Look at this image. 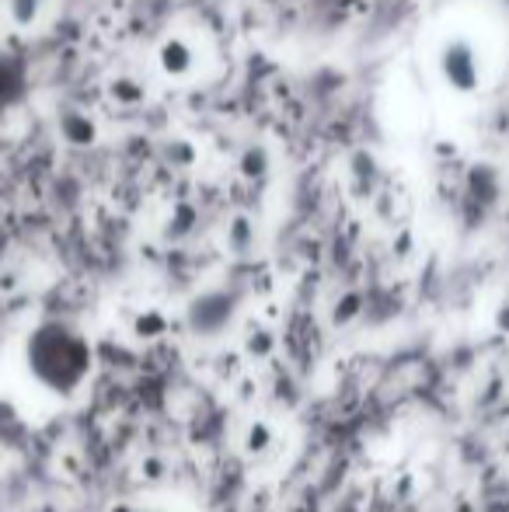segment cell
I'll return each mask as SVG.
<instances>
[{"mask_svg": "<svg viewBox=\"0 0 509 512\" xmlns=\"http://www.w3.org/2000/svg\"><path fill=\"white\" fill-rule=\"evenodd\" d=\"M436 74H440L443 88L450 95H478L485 84V63H482V49L471 35L457 32L447 35L436 49Z\"/></svg>", "mask_w": 509, "mask_h": 512, "instance_id": "cell-2", "label": "cell"}, {"mask_svg": "<svg viewBox=\"0 0 509 512\" xmlns=\"http://www.w3.org/2000/svg\"><path fill=\"white\" fill-rule=\"evenodd\" d=\"M32 370L42 384L56 387V391H67L77 387L88 373V345L77 335L63 328H42L32 338Z\"/></svg>", "mask_w": 509, "mask_h": 512, "instance_id": "cell-1", "label": "cell"}, {"mask_svg": "<svg viewBox=\"0 0 509 512\" xmlns=\"http://www.w3.org/2000/svg\"><path fill=\"white\" fill-rule=\"evenodd\" d=\"M269 168H272V154L262 147V143H248V147L238 154V171H241V178H248V182L265 178Z\"/></svg>", "mask_w": 509, "mask_h": 512, "instance_id": "cell-5", "label": "cell"}, {"mask_svg": "<svg viewBox=\"0 0 509 512\" xmlns=\"http://www.w3.org/2000/svg\"><path fill=\"white\" fill-rule=\"evenodd\" d=\"M49 0H7V18L18 32H28V28L39 25V18L46 14Z\"/></svg>", "mask_w": 509, "mask_h": 512, "instance_id": "cell-6", "label": "cell"}, {"mask_svg": "<svg viewBox=\"0 0 509 512\" xmlns=\"http://www.w3.org/2000/svg\"><path fill=\"white\" fill-rule=\"evenodd\" d=\"M227 237H231L234 248H245V244L255 237V223L248 220V216H234L231 227H227Z\"/></svg>", "mask_w": 509, "mask_h": 512, "instance_id": "cell-8", "label": "cell"}, {"mask_svg": "<svg viewBox=\"0 0 509 512\" xmlns=\"http://www.w3.org/2000/svg\"><path fill=\"white\" fill-rule=\"evenodd\" d=\"M262 446H269V429L265 425H252V432H248V450H262Z\"/></svg>", "mask_w": 509, "mask_h": 512, "instance_id": "cell-9", "label": "cell"}, {"mask_svg": "<svg viewBox=\"0 0 509 512\" xmlns=\"http://www.w3.org/2000/svg\"><path fill=\"white\" fill-rule=\"evenodd\" d=\"M56 133H60V140L67 143V147L88 150V147H95V143H98L102 126H98V119L88 112V108L60 105V112H56Z\"/></svg>", "mask_w": 509, "mask_h": 512, "instance_id": "cell-4", "label": "cell"}, {"mask_svg": "<svg viewBox=\"0 0 509 512\" xmlns=\"http://www.w3.org/2000/svg\"><path fill=\"white\" fill-rule=\"evenodd\" d=\"M109 95H112V102L123 108H136L147 102V88H143L136 77H116V81L109 84Z\"/></svg>", "mask_w": 509, "mask_h": 512, "instance_id": "cell-7", "label": "cell"}, {"mask_svg": "<svg viewBox=\"0 0 509 512\" xmlns=\"http://www.w3.org/2000/svg\"><path fill=\"white\" fill-rule=\"evenodd\" d=\"M157 70H161L168 81H185V77L196 74V46H192L189 35H178V32H168L161 42H157Z\"/></svg>", "mask_w": 509, "mask_h": 512, "instance_id": "cell-3", "label": "cell"}]
</instances>
